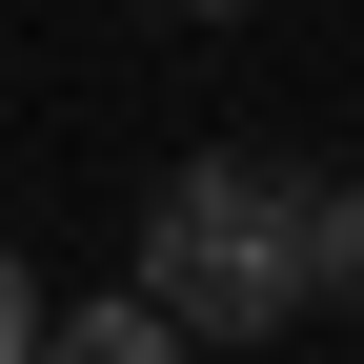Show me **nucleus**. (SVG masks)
<instances>
[{
	"instance_id": "39448f33",
	"label": "nucleus",
	"mask_w": 364,
	"mask_h": 364,
	"mask_svg": "<svg viewBox=\"0 0 364 364\" xmlns=\"http://www.w3.org/2000/svg\"><path fill=\"white\" fill-rule=\"evenodd\" d=\"M182 21H243V0H182Z\"/></svg>"
},
{
	"instance_id": "7ed1b4c3",
	"label": "nucleus",
	"mask_w": 364,
	"mask_h": 364,
	"mask_svg": "<svg viewBox=\"0 0 364 364\" xmlns=\"http://www.w3.org/2000/svg\"><path fill=\"white\" fill-rule=\"evenodd\" d=\"M41 364H182L162 304H81V324H41Z\"/></svg>"
},
{
	"instance_id": "f03ea898",
	"label": "nucleus",
	"mask_w": 364,
	"mask_h": 364,
	"mask_svg": "<svg viewBox=\"0 0 364 364\" xmlns=\"http://www.w3.org/2000/svg\"><path fill=\"white\" fill-rule=\"evenodd\" d=\"M304 304L364 324V182H304Z\"/></svg>"
},
{
	"instance_id": "20e7f679",
	"label": "nucleus",
	"mask_w": 364,
	"mask_h": 364,
	"mask_svg": "<svg viewBox=\"0 0 364 364\" xmlns=\"http://www.w3.org/2000/svg\"><path fill=\"white\" fill-rule=\"evenodd\" d=\"M0 364H41V284H21V243H0Z\"/></svg>"
},
{
	"instance_id": "f257e3e1",
	"label": "nucleus",
	"mask_w": 364,
	"mask_h": 364,
	"mask_svg": "<svg viewBox=\"0 0 364 364\" xmlns=\"http://www.w3.org/2000/svg\"><path fill=\"white\" fill-rule=\"evenodd\" d=\"M122 304H162L182 344H263V324H304V182L284 162H182L162 203H142V284Z\"/></svg>"
}]
</instances>
